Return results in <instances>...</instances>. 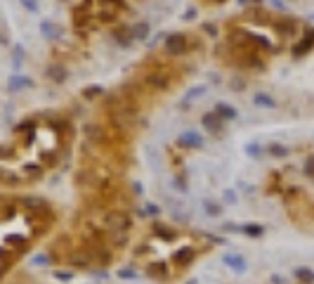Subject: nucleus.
<instances>
[{
	"label": "nucleus",
	"instance_id": "7c9ffc66",
	"mask_svg": "<svg viewBox=\"0 0 314 284\" xmlns=\"http://www.w3.org/2000/svg\"><path fill=\"white\" fill-rule=\"evenodd\" d=\"M203 211H206V216H210V218H220L222 216V204L215 201V199H203Z\"/></svg>",
	"mask_w": 314,
	"mask_h": 284
},
{
	"label": "nucleus",
	"instance_id": "6e6552de",
	"mask_svg": "<svg viewBox=\"0 0 314 284\" xmlns=\"http://www.w3.org/2000/svg\"><path fill=\"white\" fill-rule=\"evenodd\" d=\"M17 206L22 208L24 213H40V211H47L50 206V201L45 197H33V194H24V197L17 199Z\"/></svg>",
	"mask_w": 314,
	"mask_h": 284
},
{
	"label": "nucleus",
	"instance_id": "1a4fd4ad",
	"mask_svg": "<svg viewBox=\"0 0 314 284\" xmlns=\"http://www.w3.org/2000/svg\"><path fill=\"white\" fill-rule=\"evenodd\" d=\"M83 135H85V142L87 144H107L109 142V133H107V126L102 123H85L83 126Z\"/></svg>",
	"mask_w": 314,
	"mask_h": 284
},
{
	"label": "nucleus",
	"instance_id": "ddd939ff",
	"mask_svg": "<svg viewBox=\"0 0 314 284\" xmlns=\"http://www.w3.org/2000/svg\"><path fill=\"white\" fill-rule=\"evenodd\" d=\"M111 41L118 45V47H123V50H130L132 47V33H130V26H123V24H118V26H114L111 29Z\"/></svg>",
	"mask_w": 314,
	"mask_h": 284
},
{
	"label": "nucleus",
	"instance_id": "3c124183",
	"mask_svg": "<svg viewBox=\"0 0 314 284\" xmlns=\"http://www.w3.org/2000/svg\"><path fill=\"white\" fill-rule=\"evenodd\" d=\"M99 19H102V22H114V19H116V12H114V10H111V12L102 10V12H99Z\"/></svg>",
	"mask_w": 314,
	"mask_h": 284
},
{
	"label": "nucleus",
	"instance_id": "a18cd8bd",
	"mask_svg": "<svg viewBox=\"0 0 314 284\" xmlns=\"http://www.w3.org/2000/svg\"><path fill=\"white\" fill-rule=\"evenodd\" d=\"M173 187L177 189V192H182V194H187V192H189V185L184 183V175H177V178H175V180H173Z\"/></svg>",
	"mask_w": 314,
	"mask_h": 284
},
{
	"label": "nucleus",
	"instance_id": "f3484780",
	"mask_svg": "<svg viewBox=\"0 0 314 284\" xmlns=\"http://www.w3.org/2000/svg\"><path fill=\"white\" fill-rule=\"evenodd\" d=\"M36 86V81L31 76H24V74H12L7 78V88H10V93L14 90H26V88H33Z\"/></svg>",
	"mask_w": 314,
	"mask_h": 284
},
{
	"label": "nucleus",
	"instance_id": "72a5a7b5",
	"mask_svg": "<svg viewBox=\"0 0 314 284\" xmlns=\"http://www.w3.org/2000/svg\"><path fill=\"white\" fill-rule=\"evenodd\" d=\"M243 154H246V156H250V159H260L262 154H265V149H262L260 142H248V144L243 147Z\"/></svg>",
	"mask_w": 314,
	"mask_h": 284
},
{
	"label": "nucleus",
	"instance_id": "c03bdc74",
	"mask_svg": "<svg viewBox=\"0 0 314 284\" xmlns=\"http://www.w3.org/2000/svg\"><path fill=\"white\" fill-rule=\"evenodd\" d=\"M118 277H120V280H137V270L125 265V268H120V270H118Z\"/></svg>",
	"mask_w": 314,
	"mask_h": 284
},
{
	"label": "nucleus",
	"instance_id": "052dcab7",
	"mask_svg": "<svg viewBox=\"0 0 314 284\" xmlns=\"http://www.w3.org/2000/svg\"><path fill=\"white\" fill-rule=\"evenodd\" d=\"M59 2H69V0H59Z\"/></svg>",
	"mask_w": 314,
	"mask_h": 284
},
{
	"label": "nucleus",
	"instance_id": "a19ab883",
	"mask_svg": "<svg viewBox=\"0 0 314 284\" xmlns=\"http://www.w3.org/2000/svg\"><path fill=\"white\" fill-rule=\"evenodd\" d=\"M303 175H305V178H310V180H314V154H310V156L305 159V164H303Z\"/></svg>",
	"mask_w": 314,
	"mask_h": 284
},
{
	"label": "nucleus",
	"instance_id": "a878e982",
	"mask_svg": "<svg viewBox=\"0 0 314 284\" xmlns=\"http://www.w3.org/2000/svg\"><path fill=\"white\" fill-rule=\"evenodd\" d=\"M238 232H241V235H246V237H250V239H260V237H265V225H258V223H246V225H241Z\"/></svg>",
	"mask_w": 314,
	"mask_h": 284
},
{
	"label": "nucleus",
	"instance_id": "e433bc0d",
	"mask_svg": "<svg viewBox=\"0 0 314 284\" xmlns=\"http://www.w3.org/2000/svg\"><path fill=\"white\" fill-rule=\"evenodd\" d=\"M38 128V123H33V121H22V123H17L14 128H12V133L14 135H26V133H31Z\"/></svg>",
	"mask_w": 314,
	"mask_h": 284
},
{
	"label": "nucleus",
	"instance_id": "9d476101",
	"mask_svg": "<svg viewBox=\"0 0 314 284\" xmlns=\"http://www.w3.org/2000/svg\"><path fill=\"white\" fill-rule=\"evenodd\" d=\"M201 126L206 128L208 135H213V138H220L222 133H225V121L217 116L215 111H208V114H203L201 116Z\"/></svg>",
	"mask_w": 314,
	"mask_h": 284
},
{
	"label": "nucleus",
	"instance_id": "13d9d810",
	"mask_svg": "<svg viewBox=\"0 0 314 284\" xmlns=\"http://www.w3.org/2000/svg\"><path fill=\"white\" fill-rule=\"evenodd\" d=\"M272 284H283V280H281V277H276V275H274V277H272Z\"/></svg>",
	"mask_w": 314,
	"mask_h": 284
},
{
	"label": "nucleus",
	"instance_id": "c9c22d12",
	"mask_svg": "<svg viewBox=\"0 0 314 284\" xmlns=\"http://www.w3.org/2000/svg\"><path fill=\"white\" fill-rule=\"evenodd\" d=\"M142 211H144V218H152V220L161 218V206H158V204H154V201H147Z\"/></svg>",
	"mask_w": 314,
	"mask_h": 284
},
{
	"label": "nucleus",
	"instance_id": "423d86ee",
	"mask_svg": "<svg viewBox=\"0 0 314 284\" xmlns=\"http://www.w3.org/2000/svg\"><path fill=\"white\" fill-rule=\"evenodd\" d=\"M66 265L71 268V270H92L95 265L90 261V256L85 253V249L78 244V246H71V251L66 253Z\"/></svg>",
	"mask_w": 314,
	"mask_h": 284
},
{
	"label": "nucleus",
	"instance_id": "7ed1b4c3",
	"mask_svg": "<svg viewBox=\"0 0 314 284\" xmlns=\"http://www.w3.org/2000/svg\"><path fill=\"white\" fill-rule=\"evenodd\" d=\"M198 253H201V249L194 246V244L180 246V249L170 256V265H173V270H175V273H184V270H189V268L194 265V261L198 258Z\"/></svg>",
	"mask_w": 314,
	"mask_h": 284
},
{
	"label": "nucleus",
	"instance_id": "c756f323",
	"mask_svg": "<svg viewBox=\"0 0 314 284\" xmlns=\"http://www.w3.org/2000/svg\"><path fill=\"white\" fill-rule=\"evenodd\" d=\"M104 237H107V235H104ZM107 241H109V246H111L114 251H120V249H125V246H128L130 237H128V235H109Z\"/></svg>",
	"mask_w": 314,
	"mask_h": 284
},
{
	"label": "nucleus",
	"instance_id": "9b49d317",
	"mask_svg": "<svg viewBox=\"0 0 314 284\" xmlns=\"http://www.w3.org/2000/svg\"><path fill=\"white\" fill-rule=\"evenodd\" d=\"M203 144H206L203 135L196 131H184L177 135V147H182V149H201Z\"/></svg>",
	"mask_w": 314,
	"mask_h": 284
},
{
	"label": "nucleus",
	"instance_id": "37998d69",
	"mask_svg": "<svg viewBox=\"0 0 314 284\" xmlns=\"http://www.w3.org/2000/svg\"><path fill=\"white\" fill-rule=\"evenodd\" d=\"M229 88H232L234 93H241V90H246V78L234 76V78H232V81H229Z\"/></svg>",
	"mask_w": 314,
	"mask_h": 284
},
{
	"label": "nucleus",
	"instance_id": "4be33fe9",
	"mask_svg": "<svg viewBox=\"0 0 314 284\" xmlns=\"http://www.w3.org/2000/svg\"><path fill=\"white\" fill-rule=\"evenodd\" d=\"M206 93H208V86H192V88H187V93H184V102H182V109H189L194 99L206 97Z\"/></svg>",
	"mask_w": 314,
	"mask_h": 284
},
{
	"label": "nucleus",
	"instance_id": "f704fd0d",
	"mask_svg": "<svg viewBox=\"0 0 314 284\" xmlns=\"http://www.w3.org/2000/svg\"><path fill=\"white\" fill-rule=\"evenodd\" d=\"M24 59H26V52H24V47H22V45H14V47H12V64H14V69H17V71L22 69Z\"/></svg>",
	"mask_w": 314,
	"mask_h": 284
},
{
	"label": "nucleus",
	"instance_id": "2eb2a0df",
	"mask_svg": "<svg viewBox=\"0 0 314 284\" xmlns=\"http://www.w3.org/2000/svg\"><path fill=\"white\" fill-rule=\"evenodd\" d=\"M222 263H225V268H229L232 273H246L248 270V261L241 256V253H225L222 256Z\"/></svg>",
	"mask_w": 314,
	"mask_h": 284
},
{
	"label": "nucleus",
	"instance_id": "cd10ccee",
	"mask_svg": "<svg viewBox=\"0 0 314 284\" xmlns=\"http://www.w3.org/2000/svg\"><path fill=\"white\" fill-rule=\"evenodd\" d=\"M0 183L2 185H10V187H17L24 183V178L17 171H5V168H0Z\"/></svg>",
	"mask_w": 314,
	"mask_h": 284
},
{
	"label": "nucleus",
	"instance_id": "bb28decb",
	"mask_svg": "<svg viewBox=\"0 0 314 284\" xmlns=\"http://www.w3.org/2000/svg\"><path fill=\"white\" fill-rule=\"evenodd\" d=\"M293 277L300 284H314V270L307 268V265H298V268L293 270Z\"/></svg>",
	"mask_w": 314,
	"mask_h": 284
},
{
	"label": "nucleus",
	"instance_id": "6ab92c4d",
	"mask_svg": "<svg viewBox=\"0 0 314 284\" xmlns=\"http://www.w3.org/2000/svg\"><path fill=\"white\" fill-rule=\"evenodd\" d=\"M40 36H43L45 41L54 43V41H59V38H62V29H59L54 22L45 19V22H40Z\"/></svg>",
	"mask_w": 314,
	"mask_h": 284
},
{
	"label": "nucleus",
	"instance_id": "49530a36",
	"mask_svg": "<svg viewBox=\"0 0 314 284\" xmlns=\"http://www.w3.org/2000/svg\"><path fill=\"white\" fill-rule=\"evenodd\" d=\"M222 199H225V204H229V206H234V204L238 201V199H236V192H234V189H225Z\"/></svg>",
	"mask_w": 314,
	"mask_h": 284
},
{
	"label": "nucleus",
	"instance_id": "864d4df0",
	"mask_svg": "<svg viewBox=\"0 0 314 284\" xmlns=\"http://www.w3.org/2000/svg\"><path fill=\"white\" fill-rule=\"evenodd\" d=\"M196 14H198L196 10H187V12L182 14V22H194V19H196Z\"/></svg>",
	"mask_w": 314,
	"mask_h": 284
},
{
	"label": "nucleus",
	"instance_id": "f03ea898",
	"mask_svg": "<svg viewBox=\"0 0 314 284\" xmlns=\"http://www.w3.org/2000/svg\"><path fill=\"white\" fill-rule=\"evenodd\" d=\"M198 47H201V41L189 36V33L175 31L163 38V52L168 57H182L187 52H192V50H198Z\"/></svg>",
	"mask_w": 314,
	"mask_h": 284
},
{
	"label": "nucleus",
	"instance_id": "4d7b16f0",
	"mask_svg": "<svg viewBox=\"0 0 314 284\" xmlns=\"http://www.w3.org/2000/svg\"><path fill=\"white\" fill-rule=\"evenodd\" d=\"M206 5H222V2H227V0H203Z\"/></svg>",
	"mask_w": 314,
	"mask_h": 284
},
{
	"label": "nucleus",
	"instance_id": "39448f33",
	"mask_svg": "<svg viewBox=\"0 0 314 284\" xmlns=\"http://www.w3.org/2000/svg\"><path fill=\"white\" fill-rule=\"evenodd\" d=\"M144 273L149 275L152 280H156V282H170L173 280V265H170V261H165V258H156V261L147 263Z\"/></svg>",
	"mask_w": 314,
	"mask_h": 284
},
{
	"label": "nucleus",
	"instance_id": "c85d7f7f",
	"mask_svg": "<svg viewBox=\"0 0 314 284\" xmlns=\"http://www.w3.org/2000/svg\"><path fill=\"white\" fill-rule=\"evenodd\" d=\"M52 277L57 280V282L69 284V282H74V280H76V270H71V268H54Z\"/></svg>",
	"mask_w": 314,
	"mask_h": 284
},
{
	"label": "nucleus",
	"instance_id": "79ce46f5",
	"mask_svg": "<svg viewBox=\"0 0 314 284\" xmlns=\"http://www.w3.org/2000/svg\"><path fill=\"white\" fill-rule=\"evenodd\" d=\"M0 261H19L14 251H12L10 246H5V244H0Z\"/></svg>",
	"mask_w": 314,
	"mask_h": 284
},
{
	"label": "nucleus",
	"instance_id": "f257e3e1",
	"mask_svg": "<svg viewBox=\"0 0 314 284\" xmlns=\"http://www.w3.org/2000/svg\"><path fill=\"white\" fill-rule=\"evenodd\" d=\"M99 225H102V232H104L107 237L109 235H128L130 228H132V218H130V213H128L125 208L111 206L102 213Z\"/></svg>",
	"mask_w": 314,
	"mask_h": 284
},
{
	"label": "nucleus",
	"instance_id": "5fc2aeb1",
	"mask_svg": "<svg viewBox=\"0 0 314 284\" xmlns=\"http://www.w3.org/2000/svg\"><path fill=\"white\" fill-rule=\"evenodd\" d=\"M147 251H152V249H149V244L144 241V244H140V246L135 249V256H142V253H147Z\"/></svg>",
	"mask_w": 314,
	"mask_h": 284
},
{
	"label": "nucleus",
	"instance_id": "b1692460",
	"mask_svg": "<svg viewBox=\"0 0 314 284\" xmlns=\"http://www.w3.org/2000/svg\"><path fill=\"white\" fill-rule=\"evenodd\" d=\"M253 104L260 107V109H276V107H279V102L272 97L270 93H255V95H253Z\"/></svg>",
	"mask_w": 314,
	"mask_h": 284
},
{
	"label": "nucleus",
	"instance_id": "473e14b6",
	"mask_svg": "<svg viewBox=\"0 0 314 284\" xmlns=\"http://www.w3.org/2000/svg\"><path fill=\"white\" fill-rule=\"evenodd\" d=\"M267 152H270V156H274V159H286V156H288V147L281 144V142H270Z\"/></svg>",
	"mask_w": 314,
	"mask_h": 284
},
{
	"label": "nucleus",
	"instance_id": "58836bf2",
	"mask_svg": "<svg viewBox=\"0 0 314 284\" xmlns=\"http://www.w3.org/2000/svg\"><path fill=\"white\" fill-rule=\"evenodd\" d=\"M12 156H17V147L14 144H0V161H10Z\"/></svg>",
	"mask_w": 314,
	"mask_h": 284
},
{
	"label": "nucleus",
	"instance_id": "ea45409f",
	"mask_svg": "<svg viewBox=\"0 0 314 284\" xmlns=\"http://www.w3.org/2000/svg\"><path fill=\"white\" fill-rule=\"evenodd\" d=\"M33 265H38V268H45V265H52V256L50 253H38V256H33L31 258Z\"/></svg>",
	"mask_w": 314,
	"mask_h": 284
},
{
	"label": "nucleus",
	"instance_id": "5701e85b",
	"mask_svg": "<svg viewBox=\"0 0 314 284\" xmlns=\"http://www.w3.org/2000/svg\"><path fill=\"white\" fill-rule=\"evenodd\" d=\"M220 116V119L225 121V123H232V121H236L238 119V111L232 107V104H227V102H217L215 104V109H213Z\"/></svg>",
	"mask_w": 314,
	"mask_h": 284
},
{
	"label": "nucleus",
	"instance_id": "393cba45",
	"mask_svg": "<svg viewBox=\"0 0 314 284\" xmlns=\"http://www.w3.org/2000/svg\"><path fill=\"white\" fill-rule=\"evenodd\" d=\"M17 213H19L17 201H2V204H0V223H10V220H14L17 218Z\"/></svg>",
	"mask_w": 314,
	"mask_h": 284
},
{
	"label": "nucleus",
	"instance_id": "dca6fc26",
	"mask_svg": "<svg viewBox=\"0 0 314 284\" xmlns=\"http://www.w3.org/2000/svg\"><path fill=\"white\" fill-rule=\"evenodd\" d=\"M45 76L50 78L54 86H64L66 78H69V69L64 64H59V62H54V64H50L45 69Z\"/></svg>",
	"mask_w": 314,
	"mask_h": 284
},
{
	"label": "nucleus",
	"instance_id": "8fccbe9b",
	"mask_svg": "<svg viewBox=\"0 0 314 284\" xmlns=\"http://www.w3.org/2000/svg\"><path fill=\"white\" fill-rule=\"evenodd\" d=\"M22 5L26 12H38V0H22Z\"/></svg>",
	"mask_w": 314,
	"mask_h": 284
},
{
	"label": "nucleus",
	"instance_id": "de8ad7c7",
	"mask_svg": "<svg viewBox=\"0 0 314 284\" xmlns=\"http://www.w3.org/2000/svg\"><path fill=\"white\" fill-rule=\"evenodd\" d=\"M203 239L208 241V244H227V237H217V235H203Z\"/></svg>",
	"mask_w": 314,
	"mask_h": 284
},
{
	"label": "nucleus",
	"instance_id": "6e6d98bb",
	"mask_svg": "<svg viewBox=\"0 0 314 284\" xmlns=\"http://www.w3.org/2000/svg\"><path fill=\"white\" fill-rule=\"evenodd\" d=\"M130 185H132V192H135V194L140 197V194H142V185H140V183H135V180H132Z\"/></svg>",
	"mask_w": 314,
	"mask_h": 284
},
{
	"label": "nucleus",
	"instance_id": "412c9836",
	"mask_svg": "<svg viewBox=\"0 0 314 284\" xmlns=\"http://www.w3.org/2000/svg\"><path fill=\"white\" fill-rule=\"evenodd\" d=\"M71 22L76 29H85L87 24H90V10H87L85 5H78L71 10Z\"/></svg>",
	"mask_w": 314,
	"mask_h": 284
},
{
	"label": "nucleus",
	"instance_id": "20e7f679",
	"mask_svg": "<svg viewBox=\"0 0 314 284\" xmlns=\"http://www.w3.org/2000/svg\"><path fill=\"white\" fill-rule=\"evenodd\" d=\"M142 81H144L147 88H154V90H158V93L170 90V86H173V76H170L165 69H161V66H152V69L142 76Z\"/></svg>",
	"mask_w": 314,
	"mask_h": 284
},
{
	"label": "nucleus",
	"instance_id": "f8f14e48",
	"mask_svg": "<svg viewBox=\"0 0 314 284\" xmlns=\"http://www.w3.org/2000/svg\"><path fill=\"white\" fill-rule=\"evenodd\" d=\"M152 235L154 237H158L161 241H175L177 237H180V232H177L173 225L163 223V220H152Z\"/></svg>",
	"mask_w": 314,
	"mask_h": 284
},
{
	"label": "nucleus",
	"instance_id": "603ef678",
	"mask_svg": "<svg viewBox=\"0 0 314 284\" xmlns=\"http://www.w3.org/2000/svg\"><path fill=\"white\" fill-rule=\"evenodd\" d=\"M36 133H38V128L24 135V140H22V144H24V147H31V144H33V140H36Z\"/></svg>",
	"mask_w": 314,
	"mask_h": 284
},
{
	"label": "nucleus",
	"instance_id": "2f4dec72",
	"mask_svg": "<svg viewBox=\"0 0 314 284\" xmlns=\"http://www.w3.org/2000/svg\"><path fill=\"white\" fill-rule=\"evenodd\" d=\"M102 95H104V88H102V86H87V88H83V90H80V97L87 99V102H92V99L102 97Z\"/></svg>",
	"mask_w": 314,
	"mask_h": 284
},
{
	"label": "nucleus",
	"instance_id": "a211bd4d",
	"mask_svg": "<svg viewBox=\"0 0 314 284\" xmlns=\"http://www.w3.org/2000/svg\"><path fill=\"white\" fill-rule=\"evenodd\" d=\"M274 26H276V31L281 33V36H293V33L300 29L298 19H293V17H281V19H274Z\"/></svg>",
	"mask_w": 314,
	"mask_h": 284
},
{
	"label": "nucleus",
	"instance_id": "09e8293b",
	"mask_svg": "<svg viewBox=\"0 0 314 284\" xmlns=\"http://www.w3.org/2000/svg\"><path fill=\"white\" fill-rule=\"evenodd\" d=\"M201 29H203V33H208L210 38H217V36H220V31H217V26H215V24H210V22L203 24Z\"/></svg>",
	"mask_w": 314,
	"mask_h": 284
},
{
	"label": "nucleus",
	"instance_id": "4468645a",
	"mask_svg": "<svg viewBox=\"0 0 314 284\" xmlns=\"http://www.w3.org/2000/svg\"><path fill=\"white\" fill-rule=\"evenodd\" d=\"M22 175H24V183H40L45 178V166L26 161V164H22Z\"/></svg>",
	"mask_w": 314,
	"mask_h": 284
},
{
	"label": "nucleus",
	"instance_id": "bf43d9fd",
	"mask_svg": "<svg viewBox=\"0 0 314 284\" xmlns=\"http://www.w3.org/2000/svg\"><path fill=\"white\" fill-rule=\"evenodd\" d=\"M0 43H7V38H5V36H0Z\"/></svg>",
	"mask_w": 314,
	"mask_h": 284
},
{
	"label": "nucleus",
	"instance_id": "aec40b11",
	"mask_svg": "<svg viewBox=\"0 0 314 284\" xmlns=\"http://www.w3.org/2000/svg\"><path fill=\"white\" fill-rule=\"evenodd\" d=\"M130 33H132V41L135 43H144L149 36H152V24L149 22H137L130 26Z\"/></svg>",
	"mask_w": 314,
	"mask_h": 284
},
{
	"label": "nucleus",
	"instance_id": "0eeeda50",
	"mask_svg": "<svg viewBox=\"0 0 314 284\" xmlns=\"http://www.w3.org/2000/svg\"><path fill=\"white\" fill-rule=\"evenodd\" d=\"M31 241H33V239L29 237V235H17V232H12V235H5L2 244H5V246H10L17 258H22L24 253L31 249Z\"/></svg>",
	"mask_w": 314,
	"mask_h": 284
},
{
	"label": "nucleus",
	"instance_id": "4c0bfd02",
	"mask_svg": "<svg viewBox=\"0 0 314 284\" xmlns=\"http://www.w3.org/2000/svg\"><path fill=\"white\" fill-rule=\"evenodd\" d=\"M59 154L57 152H40V161H43V166L45 168H52V166H57L59 164Z\"/></svg>",
	"mask_w": 314,
	"mask_h": 284
}]
</instances>
